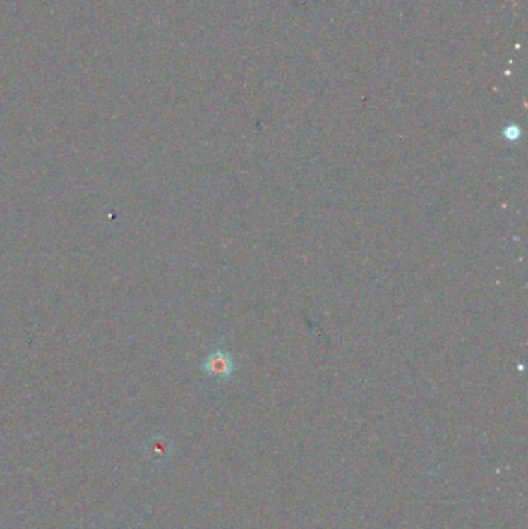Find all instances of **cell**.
Wrapping results in <instances>:
<instances>
[{
	"instance_id": "1",
	"label": "cell",
	"mask_w": 528,
	"mask_h": 529,
	"mask_svg": "<svg viewBox=\"0 0 528 529\" xmlns=\"http://www.w3.org/2000/svg\"><path fill=\"white\" fill-rule=\"evenodd\" d=\"M205 372L215 379L229 378L234 372V360L227 351H214L206 358L203 364Z\"/></svg>"
}]
</instances>
